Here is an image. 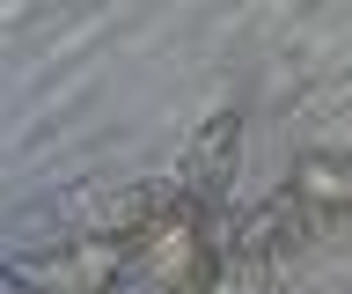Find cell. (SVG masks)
<instances>
[{
	"label": "cell",
	"instance_id": "7a4b0ae2",
	"mask_svg": "<svg viewBox=\"0 0 352 294\" xmlns=\"http://www.w3.org/2000/svg\"><path fill=\"white\" fill-rule=\"evenodd\" d=\"M235 155H242V118L235 111H213L206 125L191 133V155H184V191L198 206H213L235 177Z\"/></svg>",
	"mask_w": 352,
	"mask_h": 294
},
{
	"label": "cell",
	"instance_id": "6da1fadb",
	"mask_svg": "<svg viewBox=\"0 0 352 294\" xmlns=\"http://www.w3.org/2000/svg\"><path fill=\"white\" fill-rule=\"evenodd\" d=\"M132 258L147 265V280H154L162 294H213L220 272H228V243L213 235V213H206L184 184H176L169 206L140 228Z\"/></svg>",
	"mask_w": 352,
	"mask_h": 294
},
{
	"label": "cell",
	"instance_id": "3957f363",
	"mask_svg": "<svg viewBox=\"0 0 352 294\" xmlns=\"http://www.w3.org/2000/svg\"><path fill=\"white\" fill-rule=\"evenodd\" d=\"M294 199L308 206V221L352 213V162L345 155H301L294 162Z\"/></svg>",
	"mask_w": 352,
	"mask_h": 294
}]
</instances>
